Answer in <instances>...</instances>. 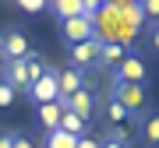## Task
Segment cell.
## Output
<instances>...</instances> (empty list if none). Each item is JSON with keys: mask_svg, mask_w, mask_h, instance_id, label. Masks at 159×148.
<instances>
[{"mask_svg": "<svg viewBox=\"0 0 159 148\" xmlns=\"http://www.w3.org/2000/svg\"><path fill=\"white\" fill-rule=\"evenodd\" d=\"M57 39L67 50L85 39H96V14H78V18H67V21H57Z\"/></svg>", "mask_w": 159, "mask_h": 148, "instance_id": "obj_1", "label": "cell"}, {"mask_svg": "<svg viewBox=\"0 0 159 148\" xmlns=\"http://www.w3.org/2000/svg\"><path fill=\"white\" fill-rule=\"evenodd\" d=\"M96 113L102 116L106 131H120V127H131V131H134V116H131L124 106H120V99H117L110 88L99 95V102H96Z\"/></svg>", "mask_w": 159, "mask_h": 148, "instance_id": "obj_2", "label": "cell"}, {"mask_svg": "<svg viewBox=\"0 0 159 148\" xmlns=\"http://www.w3.org/2000/svg\"><path fill=\"white\" fill-rule=\"evenodd\" d=\"M145 81H148V67H145V57H138V50L127 53L120 67L110 74V85H145Z\"/></svg>", "mask_w": 159, "mask_h": 148, "instance_id": "obj_3", "label": "cell"}, {"mask_svg": "<svg viewBox=\"0 0 159 148\" xmlns=\"http://www.w3.org/2000/svg\"><path fill=\"white\" fill-rule=\"evenodd\" d=\"M110 92L120 99V106H124L134 120L152 109V106H148V88L145 85H110Z\"/></svg>", "mask_w": 159, "mask_h": 148, "instance_id": "obj_4", "label": "cell"}, {"mask_svg": "<svg viewBox=\"0 0 159 148\" xmlns=\"http://www.w3.org/2000/svg\"><path fill=\"white\" fill-rule=\"evenodd\" d=\"M60 71L57 67H46V74H43V78L39 81H32V88H29V95H25V99H29V102L32 106H43V102H57V99H60Z\"/></svg>", "mask_w": 159, "mask_h": 148, "instance_id": "obj_5", "label": "cell"}, {"mask_svg": "<svg viewBox=\"0 0 159 148\" xmlns=\"http://www.w3.org/2000/svg\"><path fill=\"white\" fill-rule=\"evenodd\" d=\"M127 53H134V46H127L124 39H102V42H99V60H96V71L113 74Z\"/></svg>", "mask_w": 159, "mask_h": 148, "instance_id": "obj_6", "label": "cell"}, {"mask_svg": "<svg viewBox=\"0 0 159 148\" xmlns=\"http://www.w3.org/2000/svg\"><path fill=\"white\" fill-rule=\"evenodd\" d=\"M99 35H96V39H85V42H78V46H71V50H67V67H74V71H96V60H99Z\"/></svg>", "mask_w": 159, "mask_h": 148, "instance_id": "obj_7", "label": "cell"}, {"mask_svg": "<svg viewBox=\"0 0 159 148\" xmlns=\"http://www.w3.org/2000/svg\"><path fill=\"white\" fill-rule=\"evenodd\" d=\"M134 145L159 148V109H148L134 120Z\"/></svg>", "mask_w": 159, "mask_h": 148, "instance_id": "obj_8", "label": "cell"}, {"mask_svg": "<svg viewBox=\"0 0 159 148\" xmlns=\"http://www.w3.org/2000/svg\"><path fill=\"white\" fill-rule=\"evenodd\" d=\"M0 50H4L7 60H25V57L32 53V39H29L21 28H14V25H11V28L0 35Z\"/></svg>", "mask_w": 159, "mask_h": 148, "instance_id": "obj_9", "label": "cell"}, {"mask_svg": "<svg viewBox=\"0 0 159 148\" xmlns=\"http://www.w3.org/2000/svg\"><path fill=\"white\" fill-rule=\"evenodd\" d=\"M96 102H99V95L92 92V85H85L81 92H74L71 99H64L60 106L67 109V113H78L81 120H92V116H96Z\"/></svg>", "mask_w": 159, "mask_h": 148, "instance_id": "obj_10", "label": "cell"}, {"mask_svg": "<svg viewBox=\"0 0 159 148\" xmlns=\"http://www.w3.org/2000/svg\"><path fill=\"white\" fill-rule=\"evenodd\" d=\"M0 81H7L18 95H29V67H25V60H4V67H0Z\"/></svg>", "mask_w": 159, "mask_h": 148, "instance_id": "obj_11", "label": "cell"}, {"mask_svg": "<svg viewBox=\"0 0 159 148\" xmlns=\"http://www.w3.org/2000/svg\"><path fill=\"white\" fill-rule=\"evenodd\" d=\"M57 81H60V99H57V102H64V99H71L74 92H81L89 85V74L85 71H74V67H64Z\"/></svg>", "mask_w": 159, "mask_h": 148, "instance_id": "obj_12", "label": "cell"}, {"mask_svg": "<svg viewBox=\"0 0 159 148\" xmlns=\"http://www.w3.org/2000/svg\"><path fill=\"white\" fill-rule=\"evenodd\" d=\"M60 116H64V106H60V102H43V106H35V124H39L46 134L60 127Z\"/></svg>", "mask_w": 159, "mask_h": 148, "instance_id": "obj_13", "label": "cell"}, {"mask_svg": "<svg viewBox=\"0 0 159 148\" xmlns=\"http://www.w3.org/2000/svg\"><path fill=\"white\" fill-rule=\"evenodd\" d=\"M46 11H50L53 18H57V21H67V18H78V14H89L81 0H50V4H46Z\"/></svg>", "mask_w": 159, "mask_h": 148, "instance_id": "obj_14", "label": "cell"}, {"mask_svg": "<svg viewBox=\"0 0 159 148\" xmlns=\"http://www.w3.org/2000/svg\"><path fill=\"white\" fill-rule=\"evenodd\" d=\"M99 148H134V131L131 127H120V131H106L102 134Z\"/></svg>", "mask_w": 159, "mask_h": 148, "instance_id": "obj_15", "label": "cell"}, {"mask_svg": "<svg viewBox=\"0 0 159 148\" xmlns=\"http://www.w3.org/2000/svg\"><path fill=\"white\" fill-rule=\"evenodd\" d=\"M60 131L71 134V137H85V134H92V131H89V120H81L78 113H67V109H64V116H60Z\"/></svg>", "mask_w": 159, "mask_h": 148, "instance_id": "obj_16", "label": "cell"}, {"mask_svg": "<svg viewBox=\"0 0 159 148\" xmlns=\"http://www.w3.org/2000/svg\"><path fill=\"white\" fill-rule=\"evenodd\" d=\"M43 148H78V137L64 134L60 127H57V131H50V134H46V141H43Z\"/></svg>", "mask_w": 159, "mask_h": 148, "instance_id": "obj_17", "label": "cell"}, {"mask_svg": "<svg viewBox=\"0 0 159 148\" xmlns=\"http://www.w3.org/2000/svg\"><path fill=\"white\" fill-rule=\"evenodd\" d=\"M138 11H142L145 25H159V0H138Z\"/></svg>", "mask_w": 159, "mask_h": 148, "instance_id": "obj_18", "label": "cell"}, {"mask_svg": "<svg viewBox=\"0 0 159 148\" xmlns=\"http://www.w3.org/2000/svg\"><path fill=\"white\" fill-rule=\"evenodd\" d=\"M11 4H14V7H18L21 14H43L50 0H11Z\"/></svg>", "mask_w": 159, "mask_h": 148, "instance_id": "obj_19", "label": "cell"}, {"mask_svg": "<svg viewBox=\"0 0 159 148\" xmlns=\"http://www.w3.org/2000/svg\"><path fill=\"white\" fill-rule=\"evenodd\" d=\"M14 102H18V92L7 85V81H0V109H11Z\"/></svg>", "mask_w": 159, "mask_h": 148, "instance_id": "obj_20", "label": "cell"}, {"mask_svg": "<svg viewBox=\"0 0 159 148\" xmlns=\"http://www.w3.org/2000/svg\"><path fill=\"white\" fill-rule=\"evenodd\" d=\"M11 148H35V141L25 131H11Z\"/></svg>", "mask_w": 159, "mask_h": 148, "instance_id": "obj_21", "label": "cell"}, {"mask_svg": "<svg viewBox=\"0 0 159 148\" xmlns=\"http://www.w3.org/2000/svg\"><path fill=\"white\" fill-rule=\"evenodd\" d=\"M145 42H148V50L159 57V25H148V35H145Z\"/></svg>", "mask_w": 159, "mask_h": 148, "instance_id": "obj_22", "label": "cell"}, {"mask_svg": "<svg viewBox=\"0 0 159 148\" xmlns=\"http://www.w3.org/2000/svg\"><path fill=\"white\" fill-rule=\"evenodd\" d=\"M99 141H102V137H96V134H85V137H78V148H99Z\"/></svg>", "mask_w": 159, "mask_h": 148, "instance_id": "obj_23", "label": "cell"}, {"mask_svg": "<svg viewBox=\"0 0 159 148\" xmlns=\"http://www.w3.org/2000/svg\"><path fill=\"white\" fill-rule=\"evenodd\" d=\"M81 4H85V11H89V14H96L99 7H102V0H81Z\"/></svg>", "mask_w": 159, "mask_h": 148, "instance_id": "obj_24", "label": "cell"}, {"mask_svg": "<svg viewBox=\"0 0 159 148\" xmlns=\"http://www.w3.org/2000/svg\"><path fill=\"white\" fill-rule=\"evenodd\" d=\"M0 148H11V131H0Z\"/></svg>", "mask_w": 159, "mask_h": 148, "instance_id": "obj_25", "label": "cell"}, {"mask_svg": "<svg viewBox=\"0 0 159 148\" xmlns=\"http://www.w3.org/2000/svg\"><path fill=\"white\" fill-rule=\"evenodd\" d=\"M4 60H7V57H4V50H0V67H4Z\"/></svg>", "mask_w": 159, "mask_h": 148, "instance_id": "obj_26", "label": "cell"}]
</instances>
